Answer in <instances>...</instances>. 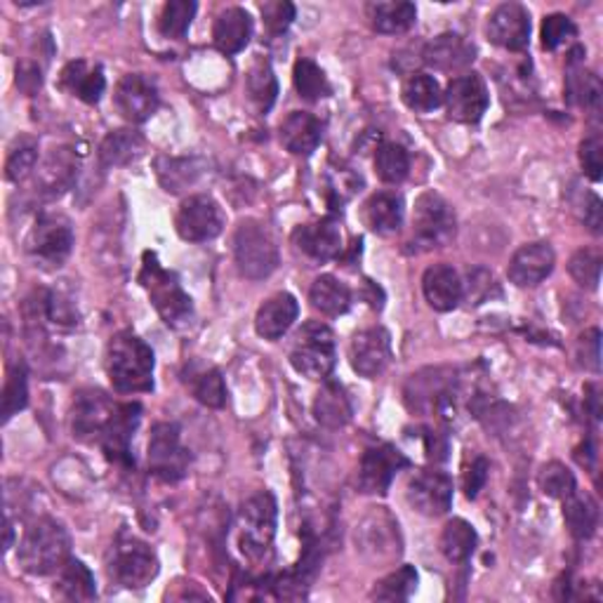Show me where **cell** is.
I'll return each mask as SVG.
<instances>
[{"instance_id": "6da1fadb", "label": "cell", "mask_w": 603, "mask_h": 603, "mask_svg": "<svg viewBox=\"0 0 603 603\" xmlns=\"http://www.w3.org/2000/svg\"><path fill=\"white\" fill-rule=\"evenodd\" d=\"M154 351L135 333H119L107 347V373L116 391L144 394L154 389Z\"/></svg>"}, {"instance_id": "7a4b0ae2", "label": "cell", "mask_w": 603, "mask_h": 603, "mask_svg": "<svg viewBox=\"0 0 603 603\" xmlns=\"http://www.w3.org/2000/svg\"><path fill=\"white\" fill-rule=\"evenodd\" d=\"M71 554V538L67 528L55 519H38L20 542V566L32 572V576H50L60 572V568L69 562Z\"/></svg>"}, {"instance_id": "3957f363", "label": "cell", "mask_w": 603, "mask_h": 603, "mask_svg": "<svg viewBox=\"0 0 603 603\" xmlns=\"http://www.w3.org/2000/svg\"><path fill=\"white\" fill-rule=\"evenodd\" d=\"M140 284L149 292L154 309L168 326H182L184 321H189L191 312H194L191 298L180 286V278L160 267V262L154 253H144Z\"/></svg>"}, {"instance_id": "277c9868", "label": "cell", "mask_w": 603, "mask_h": 603, "mask_svg": "<svg viewBox=\"0 0 603 603\" xmlns=\"http://www.w3.org/2000/svg\"><path fill=\"white\" fill-rule=\"evenodd\" d=\"M290 363L306 379H328L335 371V335L321 321H309L290 347Z\"/></svg>"}, {"instance_id": "5b68a950", "label": "cell", "mask_w": 603, "mask_h": 603, "mask_svg": "<svg viewBox=\"0 0 603 603\" xmlns=\"http://www.w3.org/2000/svg\"><path fill=\"white\" fill-rule=\"evenodd\" d=\"M233 257L241 276L250 281H262L276 272L278 267V248L257 219H245L233 233Z\"/></svg>"}, {"instance_id": "8992f818", "label": "cell", "mask_w": 603, "mask_h": 603, "mask_svg": "<svg viewBox=\"0 0 603 603\" xmlns=\"http://www.w3.org/2000/svg\"><path fill=\"white\" fill-rule=\"evenodd\" d=\"M276 499L262 491L248 497L239 511V544L250 562H260L272 550L276 535Z\"/></svg>"}, {"instance_id": "52a82bcc", "label": "cell", "mask_w": 603, "mask_h": 603, "mask_svg": "<svg viewBox=\"0 0 603 603\" xmlns=\"http://www.w3.org/2000/svg\"><path fill=\"white\" fill-rule=\"evenodd\" d=\"M109 572L125 590H142L158 576V556L140 538L121 533L111 547Z\"/></svg>"}, {"instance_id": "ba28073f", "label": "cell", "mask_w": 603, "mask_h": 603, "mask_svg": "<svg viewBox=\"0 0 603 603\" xmlns=\"http://www.w3.org/2000/svg\"><path fill=\"white\" fill-rule=\"evenodd\" d=\"M455 375L446 367H426L410 375L403 389L406 406L418 415H448L455 408Z\"/></svg>"}, {"instance_id": "9c48e42d", "label": "cell", "mask_w": 603, "mask_h": 603, "mask_svg": "<svg viewBox=\"0 0 603 603\" xmlns=\"http://www.w3.org/2000/svg\"><path fill=\"white\" fill-rule=\"evenodd\" d=\"M455 213L450 203L436 194V191H424L418 196L413 208V233L418 245L441 248L455 239Z\"/></svg>"}, {"instance_id": "30bf717a", "label": "cell", "mask_w": 603, "mask_h": 603, "mask_svg": "<svg viewBox=\"0 0 603 603\" xmlns=\"http://www.w3.org/2000/svg\"><path fill=\"white\" fill-rule=\"evenodd\" d=\"M189 462L191 455L182 446L180 426L172 422L156 424L149 438V472L160 481L174 483L186 474Z\"/></svg>"}, {"instance_id": "8fae6325", "label": "cell", "mask_w": 603, "mask_h": 603, "mask_svg": "<svg viewBox=\"0 0 603 603\" xmlns=\"http://www.w3.org/2000/svg\"><path fill=\"white\" fill-rule=\"evenodd\" d=\"M73 248V229L60 215H40L26 237V253L46 267H60Z\"/></svg>"}, {"instance_id": "7c38bea8", "label": "cell", "mask_w": 603, "mask_h": 603, "mask_svg": "<svg viewBox=\"0 0 603 603\" xmlns=\"http://www.w3.org/2000/svg\"><path fill=\"white\" fill-rule=\"evenodd\" d=\"M174 229L189 243L213 241L225 229V213L210 196H189L174 215Z\"/></svg>"}, {"instance_id": "4fadbf2b", "label": "cell", "mask_w": 603, "mask_h": 603, "mask_svg": "<svg viewBox=\"0 0 603 603\" xmlns=\"http://www.w3.org/2000/svg\"><path fill=\"white\" fill-rule=\"evenodd\" d=\"M444 105L450 121L474 125L483 119V113L489 111V85H485L479 73H465V76H458L448 83L444 93Z\"/></svg>"}, {"instance_id": "5bb4252c", "label": "cell", "mask_w": 603, "mask_h": 603, "mask_svg": "<svg viewBox=\"0 0 603 603\" xmlns=\"http://www.w3.org/2000/svg\"><path fill=\"white\" fill-rule=\"evenodd\" d=\"M406 497L422 517H444L453 505V479L438 469H422L408 481Z\"/></svg>"}, {"instance_id": "9a60e30c", "label": "cell", "mask_w": 603, "mask_h": 603, "mask_svg": "<svg viewBox=\"0 0 603 603\" xmlns=\"http://www.w3.org/2000/svg\"><path fill=\"white\" fill-rule=\"evenodd\" d=\"M408 467V458L389 444L367 448L359 467V489L367 495H385L394 477Z\"/></svg>"}, {"instance_id": "2e32d148", "label": "cell", "mask_w": 603, "mask_h": 603, "mask_svg": "<svg viewBox=\"0 0 603 603\" xmlns=\"http://www.w3.org/2000/svg\"><path fill=\"white\" fill-rule=\"evenodd\" d=\"M391 337L385 328H365L351 337L349 363L361 377L375 379L389 367Z\"/></svg>"}, {"instance_id": "e0dca14e", "label": "cell", "mask_w": 603, "mask_h": 603, "mask_svg": "<svg viewBox=\"0 0 603 603\" xmlns=\"http://www.w3.org/2000/svg\"><path fill=\"white\" fill-rule=\"evenodd\" d=\"M158 87L144 73H128L116 85L113 105L128 123H144L158 109Z\"/></svg>"}, {"instance_id": "ac0fdd59", "label": "cell", "mask_w": 603, "mask_h": 603, "mask_svg": "<svg viewBox=\"0 0 603 603\" xmlns=\"http://www.w3.org/2000/svg\"><path fill=\"white\" fill-rule=\"evenodd\" d=\"M489 38L497 48L519 52L531 40V12L521 3H503L489 17Z\"/></svg>"}, {"instance_id": "d6986e66", "label": "cell", "mask_w": 603, "mask_h": 603, "mask_svg": "<svg viewBox=\"0 0 603 603\" xmlns=\"http://www.w3.org/2000/svg\"><path fill=\"white\" fill-rule=\"evenodd\" d=\"M116 406L107 394L101 391H81L73 401L71 413V430L73 436L83 441H99L105 426L109 424L111 415L116 413Z\"/></svg>"}, {"instance_id": "ffe728a7", "label": "cell", "mask_w": 603, "mask_h": 603, "mask_svg": "<svg viewBox=\"0 0 603 603\" xmlns=\"http://www.w3.org/2000/svg\"><path fill=\"white\" fill-rule=\"evenodd\" d=\"M554 264H556V255L550 243L544 241L526 243L511 255L507 276L514 286L535 288L554 272Z\"/></svg>"}, {"instance_id": "44dd1931", "label": "cell", "mask_w": 603, "mask_h": 603, "mask_svg": "<svg viewBox=\"0 0 603 603\" xmlns=\"http://www.w3.org/2000/svg\"><path fill=\"white\" fill-rule=\"evenodd\" d=\"M140 420H142L140 403L116 406V413L111 415L109 424L105 426V432H101L97 441L101 450L107 453L109 460L119 465H130V441L135 436Z\"/></svg>"}, {"instance_id": "7402d4cb", "label": "cell", "mask_w": 603, "mask_h": 603, "mask_svg": "<svg viewBox=\"0 0 603 603\" xmlns=\"http://www.w3.org/2000/svg\"><path fill=\"white\" fill-rule=\"evenodd\" d=\"M292 243L298 245L300 253L316 262H330L342 253V233L333 219H321V222L298 227L296 233H292Z\"/></svg>"}, {"instance_id": "603a6c76", "label": "cell", "mask_w": 603, "mask_h": 603, "mask_svg": "<svg viewBox=\"0 0 603 603\" xmlns=\"http://www.w3.org/2000/svg\"><path fill=\"white\" fill-rule=\"evenodd\" d=\"M474 46L460 34H441L422 50V62L436 71H460L474 62Z\"/></svg>"}, {"instance_id": "cb8c5ba5", "label": "cell", "mask_w": 603, "mask_h": 603, "mask_svg": "<svg viewBox=\"0 0 603 603\" xmlns=\"http://www.w3.org/2000/svg\"><path fill=\"white\" fill-rule=\"evenodd\" d=\"M422 292L424 300L436 312H453L465 296V286L458 272L448 267V264H434L422 276Z\"/></svg>"}, {"instance_id": "d4e9b609", "label": "cell", "mask_w": 603, "mask_h": 603, "mask_svg": "<svg viewBox=\"0 0 603 603\" xmlns=\"http://www.w3.org/2000/svg\"><path fill=\"white\" fill-rule=\"evenodd\" d=\"M300 304L290 296V292H278L257 309L255 330L264 340H281V337L292 328L298 321Z\"/></svg>"}, {"instance_id": "484cf974", "label": "cell", "mask_w": 603, "mask_h": 603, "mask_svg": "<svg viewBox=\"0 0 603 603\" xmlns=\"http://www.w3.org/2000/svg\"><path fill=\"white\" fill-rule=\"evenodd\" d=\"M253 38V17L243 8H227L217 14L213 26L215 48L225 55L241 52Z\"/></svg>"}, {"instance_id": "4316f807", "label": "cell", "mask_w": 603, "mask_h": 603, "mask_svg": "<svg viewBox=\"0 0 603 603\" xmlns=\"http://www.w3.org/2000/svg\"><path fill=\"white\" fill-rule=\"evenodd\" d=\"M363 225L377 237H391L403 225V201L391 191H379L363 203Z\"/></svg>"}, {"instance_id": "83f0119b", "label": "cell", "mask_w": 603, "mask_h": 603, "mask_svg": "<svg viewBox=\"0 0 603 603\" xmlns=\"http://www.w3.org/2000/svg\"><path fill=\"white\" fill-rule=\"evenodd\" d=\"M323 137V125L314 113L309 111H292L281 123V142L290 154L309 156L316 152Z\"/></svg>"}, {"instance_id": "f1b7e54d", "label": "cell", "mask_w": 603, "mask_h": 603, "mask_svg": "<svg viewBox=\"0 0 603 603\" xmlns=\"http://www.w3.org/2000/svg\"><path fill=\"white\" fill-rule=\"evenodd\" d=\"M582 50H572L568 60V73H566V95L576 107L582 109H596L601 105L603 87L596 73L587 71L582 64Z\"/></svg>"}, {"instance_id": "f546056e", "label": "cell", "mask_w": 603, "mask_h": 603, "mask_svg": "<svg viewBox=\"0 0 603 603\" xmlns=\"http://www.w3.org/2000/svg\"><path fill=\"white\" fill-rule=\"evenodd\" d=\"M62 87L73 97L85 101V105H97L107 91L105 71L83 60L69 62L62 71Z\"/></svg>"}, {"instance_id": "4dcf8cb0", "label": "cell", "mask_w": 603, "mask_h": 603, "mask_svg": "<svg viewBox=\"0 0 603 603\" xmlns=\"http://www.w3.org/2000/svg\"><path fill=\"white\" fill-rule=\"evenodd\" d=\"M184 385L194 394V399L208 408H225L227 403V385L222 373L213 365L189 363L184 371Z\"/></svg>"}, {"instance_id": "1f68e13d", "label": "cell", "mask_w": 603, "mask_h": 603, "mask_svg": "<svg viewBox=\"0 0 603 603\" xmlns=\"http://www.w3.org/2000/svg\"><path fill=\"white\" fill-rule=\"evenodd\" d=\"M314 415L316 422L328 426V430H340V426H345L351 420V415H354V408H351L345 387L337 385V382H326L323 389L316 394Z\"/></svg>"}, {"instance_id": "d6a6232c", "label": "cell", "mask_w": 603, "mask_h": 603, "mask_svg": "<svg viewBox=\"0 0 603 603\" xmlns=\"http://www.w3.org/2000/svg\"><path fill=\"white\" fill-rule=\"evenodd\" d=\"M367 20H371L377 34L399 36L406 34L418 20V8L406 0H396V3H371L367 5Z\"/></svg>"}, {"instance_id": "836d02e7", "label": "cell", "mask_w": 603, "mask_h": 603, "mask_svg": "<svg viewBox=\"0 0 603 603\" xmlns=\"http://www.w3.org/2000/svg\"><path fill=\"white\" fill-rule=\"evenodd\" d=\"M309 300H312L314 309H318L323 316L337 318V316L349 312L351 290L340 281V278L323 274L312 284V290H309Z\"/></svg>"}, {"instance_id": "e575fe53", "label": "cell", "mask_w": 603, "mask_h": 603, "mask_svg": "<svg viewBox=\"0 0 603 603\" xmlns=\"http://www.w3.org/2000/svg\"><path fill=\"white\" fill-rule=\"evenodd\" d=\"M401 97H403V105L418 113H430L444 105V91H441L438 81L422 71L410 73V76L403 81Z\"/></svg>"}, {"instance_id": "d590c367", "label": "cell", "mask_w": 603, "mask_h": 603, "mask_svg": "<svg viewBox=\"0 0 603 603\" xmlns=\"http://www.w3.org/2000/svg\"><path fill=\"white\" fill-rule=\"evenodd\" d=\"M564 521L576 540H590L599 526V509L590 495L572 491L564 497Z\"/></svg>"}, {"instance_id": "8d00e7d4", "label": "cell", "mask_w": 603, "mask_h": 603, "mask_svg": "<svg viewBox=\"0 0 603 603\" xmlns=\"http://www.w3.org/2000/svg\"><path fill=\"white\" fill-rule=\"evenodd\" d=\"M245 93L260 113H267L274 107V101L278 97V81L272 64L264 60V57H257V60L250 64L245 73Z\"/></svg>"}, {"instance_id": "74e56055", "label": "cell", "mask_w": 603, "mask_h": 603, "mask_svg": "<svg viewBox=\"0 0 603 603\" xmlns=\"http://www.w3.org/2000/svg\"><path fill=\"white\" fill-rule=\"evenodd\" d=\"M57 596L67 601H93L97 596L95 576L79 558H69V562L60 568V578H57L55 587Z\"/></svg>"}, {"instance_id": "f35d334b", "label": "cell", "mask_w": 603, "mask_h": 603, "mask_svg": "<svg viewBox=\"0 0 603 603\" xmlns=\"http://www.w3.org/2000/svg\"><path fill=\"white\" fill-rule=\"evenodd\" d=\"M477 542H479V535L472 523L465 519H453L444 526L438 547H441V554H444L450 564H465L472 558Z\"/></svg>"}, {"instance_id": "ab89813d", "label": "cell", "mask_w": 603, "mask_h": 603, "mask_svg": "<svg viewBox=\"0 0 603 603\" xmlns=\"http://www.w3.org/2000/svg\"><path fill=\"white\" fill-rule=\"evenodd\" d=\"M375 172L385 184H399L410 172V156L401 144L385 142L375 152Z\"/></svg>"}, {"instance_id": "60d3db41", "label": "cell", "mask_w": 603, "mask_h": 603, "mask_svg": "<svg viewBox=\"0 0 603 603\" xmlns=\"http://www.w3.org/2000/svg\"><path fill=\"white\" fill-rule=\"evenodd\" d=\"M292 83H296L298 95L309 101L323 99L333 93L328 76L323 73V69L312 60H304V57L298 60L296 69H292Z\"/></svg>"}, {"instance_id": "b9f144b4", "label": "cell", "mask_w": 603, "mask_h": 603, "mask_svg": "<svg viewBox=\"0 0 603 603\" xmlns=\"http://www.w3.org/2000/svg\"><path fill=\"white\" fill-rule=\"evenodd\" d=\"M144 152V140L137 132L130 130H116L101 144V160L107 166H125L130 160H135Z\"/></svg>"}, {"instance_id": "7bdbcfd3", "label": "cell", "mask_w": 603, "mask_h": 603, "mask_svg": "<svg viewBox=\"0 0 603 603\" xmlns=\"http://www.w3.org/2000/svg\"><path fill=\"white\" fill-rule=\"evenodd\" d=\"M418 590V570L413 566H401L389 572L385 580L375 584L371 599L377 601H406Z\"/></svg>"}, {"instance_id": "ee69618b", "label": "cell", "mask_w": 603, "mask_h": 603, "mask_svg": "<svg viewBox=\"0 0 603 603\" xmlns=\"http://www.w3.org/2000/svg\"><path fill=\"white\" fill-rule=\"evenodd\" d=\"M201 170L196 168V160L189 158H160L158 160V180L170 194H180L182 189L196 182Z\"/></svg>"}, {"instance_id": "f6af8a7d", "label": "cell", "mask_w": 603, "mask_h": 603, "mask_svg": "<svg viewBox=\"0 0 603 603\" xmlns=\"http://www.w3.org/2000/svg\"><path fill=\"white\" fill-rule=\"evenodd\" d=\"M196 3L191 0H170L164 5L158 17V32L166 38H184L191 22H194Z\"/></svg>"}, {"instance_id": "bcb514c9", "label": "cell", "mask_w": 603, "mask_h": 603, "mask_svg": "<svg viewBox=\"0 0 603 603\" xmlns=\"http://www.w3.org/2000/svg\"><path fill=\"white\" fill-rule=\"evenodd\" d=\"M3 420L8 422L12 415H17L20 410L26 408L28 403V373H26V365L24 363H17L12 365L8 371V377H5V385H3Z\"/></svg>"}, {"instance_id": "7dc6e473", "label": "cell", "mask_w": 603, "mask_h": 603, "mask_svg": "<svg viewBox=\"0 0 603 603\" xmlns=\"http://www.w3.org/2000/svg\"><path fill=\"white\" fill-rule=\"evenodd\" d=\"M538 485L544 495L564 499L568 497L572 491H578L576 477H572L570 469L562 462H547L538 474Z\"/></svg>"}, {"instance_id": "c3c4849f", "label": "cell", "mask_w": 603, "mask_h": 603, "mask_svg": "<svg viewBox=\"0 0 603 603\" xmlns=\"http://www.w3.org/2000/svg\"><path fill=\"white\" fill-rule=\"evenodd\" d=\"M568 272L582 288L596 290L601 284V253L592 248L578 250L568 262Z\"/></svg>"}, {"instance_id": "681fc988", "label": "cell", "mask_w": 603, "mask_h": 603, "mask_svg": "<svg viewBox=\"0 0 603 603\" xmlns=\"http://www.w3.org/2000/svg\"><path fill=\"white\" fill-rule=\"evenodd\" d=\"M38 164V149L32 140H20L17 146H12L8 164H5V178L10 182H22L28 174L36 170Z\"/></svg>"}, {"instance_id": "f907efd6", "label": "cell", "mask_w": 603, "mask_h": 603, "mask_svg": "<svg viewBox=\"0 0 603 603\" xmlns=\"http://www.w3.org/2000/svg\"><path fill=\"white\" fill-rule=\"evenodd\" d=\"M576 34H578V28H576V24H572L568 14L554 12V14H550V17H544V22H542V32H540L542 48L544 50L562 48L566 40L576 38Z\"/></svg>"}, {"instance_id": "816d5d0a", "label": "cell", "mask_w": 603, "mask_h": 603, "mask_svg": "<svg viewBox=\"0 0 603 603\" xmlns=\"http://www.w3.org/2000/svg\"><path fill=\"white\" fill-rule=\"evenodd\" d=\"M38 174H40V180L46 182V186L50 189V194H60V191H64V186H69L71 174H73V164L71 160H67V149H60L50 158H46V164H43Z\"/></svg>"}, {"instance_id": "f5cc1de1", "label": "cell", "mask_w": 603, "mask_h": 603, "mask_svg": "<svg viewBox=\"0 0 603 603\" xmlns=\"http://www.w3.org/2000/svg\"><path fill=\"white\" fill-rule=\"evenodd\" d=\"M262 17L264 26H267L272 34H284L292 24V20H296V5L288 3V0H272V3L262 5Z\"/></svg>"}, {"instance_id": "db71d44e", "label": "cell", "mask_w": 603, "mask_h": 603, "mask_svg": "<svg viewBox=\"0 0 603 603\" xmlns=\"http://www.w3.org/2000/svg\"><path fill=\"white\" fill-rule=\"evenodd\" d=\"M580 166L592 182L601 180L603 172V144L599 135H590L580 144Z\"/></svg>"}, {"instance_id": "11a10c76", "label": "cell", "mask_w": 603, "mask_h": 603, "mask_svg": "<svg viewBox=\"0 0 603 603\" xmlns=\"http://www.w3.org/2000/svg\"><path fill=\"white\" fill-rule=\"evenodd\" d=\"M576 357L580 359V365L584 371L599 373L601 371V333L596 328L587 330L578 340Z\"/></svg>"}, {"instance_id": "9f6ffc18", "label": "cell", "mask_w": 603, "mask_h": 603, "mask_svg": "<svg viewBox=\"0 0 603 603\" xmlns=\"http://www.w3.org/2000/svg\"><path fill=\"white\" fill-rule=\"evenodd\" d=\"M489 460L481 458V455H477V458H472V462H469L465 467L462 472V491L467 497H477L481 493V489L485 485V481H489Z\"/></svg>"}, {"instance_id": "6f0895ef", "label": "cell", "mask_w": 603, "mask_h": 603, "mask_svg": "<svg viewBox=\"0 0 603 603\" xmlns=\"http://www.w3.org/2000/svg\"><path fill=\"white\" fill-rule=\"evenodd\" d=\"M582 222H584V227H590L592 233H601L603 217H601V201H599V196L587 194L584 208H582Z\"/></svg>"}]
</instances>
